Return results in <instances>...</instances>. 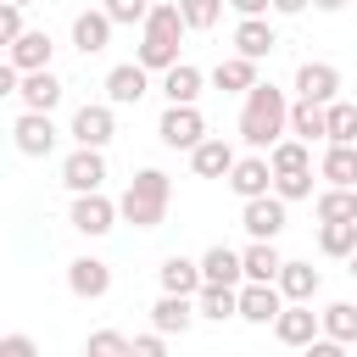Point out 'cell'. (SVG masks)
Segmentation results:
<instances>
[{"label":"cell","instance_id":"27","mask_svg":"<svg viewBox=\"0 0 357 357\" xmlns=\"http://www.w3.org/2000/svg\"><path fill=\"white\" fill-rule=\"evenodd\" d=\"M318 284H324V279H318L312 262H284V268H279V290H284V301H312Z\"/></svg>","mask_w":357,"mask_h":357},{"label":"cell","instance_id":"30","mask_svg":"<svg viewBox=\"0 0 357 357\" xmlns=\"http://www.w3.org/2000/svg\"><path fill=\"white\" fill-rule=\"evenodd\" d=\"M201 84H206V78H201V67H190V61H173V67L162 73V95H167V100H195Z\"/></svg>","mask_w":357,"mask_h":357},{"label":"cell","instance_id":"34","mask_svg":"<svg viewBox=\"0 0 357 357\" xmlns=\"http://www.w3.org/2000/svg\"><path fill=\"white\" fill-rule=\"evenodd\" d=\"M268 162H273V173H301V167H312V151H307V139H279L268 151Z\"/></svg>","mask_w":357,"mask_h":357},{"label":"cell","instance_id":"13","mask_svg":"<svg viewBox=\"0 0 357 357\" xmlns=\"http://www.w3.org/2000/svg\"><path fill=\"white\" fill-rule=\"evenodd\" d=\"M296 95L301 100H340V67H329V61H301L296 67Z\"/></svg>","mask_w":357,"mask_h":357},{"label":"cell","instance_id":"20","mask_svg":"<svg viewBox=\"0 0 357 357\" xmlns=\"http://www.w3.org/2000/svg\"><path fill=\"white\" fill-rule=\"evenodd\" d=\"M273 45H279V33H273L268 17H240V28H234V50L240 56L262 61V56H273Z\"/></svg>","mask_w":357,"mask_h":357},{"label":"cell","instance_id":"47","mask_svg":"<svg viewBox=\"0 0 357 357\" xmlns=\"http://www.w3.org/2000/svg\"><path fill=\"white\" fill-rule=\"evenodd\" d=\"M11 6H33V0H11Z\"/></svg>","mask_w":357,"mask_h":357},{"label":"cell","instance_id":"42","mask_svg":"<svg viewBox=\"0 0 357 357\" xmlns=\"http://www.w3.org/2000/svg\"><path fill=\"white\" fill-rule=\"evenodd\" d=\"M0 357H33V340L28 335H6L0 340Z\"/></svg>","mask_w":357,"mask_h":357},{"label":"cell","instance_id":"19","mask_svg":"<svg viewBox=\"0 0 357 357\" xmlns=\"http://www.w3.org/2000/svg\"><path fill=\"white\" fill-rule=\"evenodd\" d=\"M50 56H56V45H50V33H45V28H28L17 45H6V61H11V67H22V73L50 67Z\"/></svg>","mask_w":357,"mask_h":357},{"label":"cell","instance_id":"40","mask_svg":"<svg viewBox=\"0 0 357 357\" xmlns=\"http://www.w3.org/2000/svg\"><path fill=\"white\" fill-rule=\"evenodd\" d=\"M22 33H28V28H22V6L6 0V6H0V45H17Z\"/></svg>","mask_w":357,"mask_h":357},{"label":"cell","instance_id":"31","mask_svg":"<svg viewBox=\"0 0 357 357\" xmlns=\"http://www.w3.org/2000/svg\"><path fill=\"white\" fill-rule=\"evenodd\" d=\"M240 257H245V279H279V268H284V257H279L273 240H251Z\"/></svg>","mask_w":357,"mask_h":357},{"label":"cell","instance_id":"23","mask_svg":"<svg viewBox=\"0 0 357 357\" xmlns=\"http://www.w3.org/2000/svg\"><path fill=\"white\" fill-rule=\"evenodd\" d=\"M156 279H162V290H178V296H195L206 279H201V257H162V268H156Z\"/></svg>","mask_w":357,"mask_h":357},{"label":"cell","instance_id":"3","mask_svg":"<svg viewBox=\"0 0 357 357\" xmlns=\"http://www.w3.org/2000/svg\"><path fill=\"white\" fill-rule=\"evenodd\" d=\"M167 201H173V178L162 173V167H139L134 178H128V190H123V218L134 223V229H162V218H167Z\"/></svg>","mask_w":357,"mask_h":357},{"label":"cell","instance_id":"41","mask_svg":"<svg viewBox=\"0 0 357 357\" xmlns=\"http://www.w3.org/2000/svg\"><path fill=\"white\" fill-rule=\"evenodd\" d=\"M167 351V335L162 329H151V335H134V357H162Z\"/></svg>","mask_w":357,"mask_h":357},{"label":"cell","instance_id":"2","mask_svg":"<svg viewBox=\"0 0 357 357\" xmlns=\"http://www.w3.org/2000/svg\"><path fill=\"white\" fill-rule=\"evenodd\" d=\"M184 33H190V22H184L178 0L151 6V17L139 22V61H145L151 73H167V67L178 61V39H184Z\"/></svg>","mask_w":357,"mask_h":357},{"label":"cell","instance_id":"5","mask_svg":"<svg viewBox=\"0 0 357 357\" xmlns=\"http://www.w3.org/2000/svg\"><path fill=\"white\" fill-rule=\"evenodd\" d=\"M290 201L279 195V190H268V195H251L245 206H240V229L251 234V240H279L284 234V223H290V212H284Z\"/></svg>","mask_w":357,"mask_h":357},{"label":"cell","instance_id":"29","mask_svg":"<svg viewBox=\"0 0 357 357\" xmlns=\"http://www.w3.org/2000/svg\"><path fill=\"white\" fill-rule=\"evenodd\" d=\"M318 173H324L329 184H351V190H357V145H335V139H329Z\"/></svg>","mask_w":357,"mask_h":357},{"label":"cell","instance_id":"33","mask_svg":"<svg viewBox=\"0 0 357 357\" xmlns=\"http://www.w3.org/2000/svg\"><path fill=\"white\" fill-rule=\"evenodd\" d=\"M324 335H335L340 346H357V307L351 301H329L324 307Z\"/></svg>","mask_w":357,"mask_h":357},{"label":"cell","instance_id":"8","mask_svg":"<svg viewBox=\"0 0 357 357\" xmlns=\"http://www.w3.org/2000/svg\"><path fill=\"white\" fill-rule=\"evenodd\" d=\"M11 139H17V151H22V156H50L61 134H56L50 112H33V106H22V117L11 123Z\"/></svg>","mask_w":357,"mask_h":357},{"label":"cell","instance_id":"44","mask_svg":"<svg viewBox=\"0 0 357 357\" xmlns=\"http://www.w3.org/2000/svg\"><path fill=\"white\" fill-rule=\"evenodd\" d=\"M307 6H312V0H273V11H279V17H296V11H307Z\"/></svg>","mask_w":357,"mask_h":357},{"label":"cell","instance_id":"22","mask_svg":"<svg viewBox=\"0 0 357 357\" xmlns=\"http://www.w3.org/2000/svg\"><path fill=\"white\" fill-rule=\"evenodd\" d=\"M290 134L307 139V145H312V139H329V106L296 95V100H290Z\"/></svg>","mask_w":357,"mask_h":357},{"label":"cell","instance_id":"39","mask_svg":"<svg viewBox=\"0 0 357 357\" xmlns=\"http://www.w3.org/2000/svg\"><path fill=\"white\" fill-rule=\"evenodd\" d=\"M106 11H112V22H145L151 17V0H106Z\"/></svg>","mask_w":357,"mask_h":357},{"label":"cell","instance_id":"7","mask_svg":"<svg viewBox=\"0 0 357 357\" xmlns=\"http://www.w3.org/2000/svg\"><path fill=\"white\" fill-rule=\"evenodd\" d=\"M318 329H324V312H312V301H284V312L273 318V335H279V346H312L318 340Z\"/></svg>","mask_w":357,"mask_h":357},{"label":"cell","instance_id":"21","mask_svg":"<svg viewBox=\"0 0 357 357\" xmlns=\"http://www.w3.org/2000/svg\"><path fill=\"white\" fill-rule=\"evenodd\" d=\"M17 100H22V106H33V112H56V106H61V78H56L50 67H39V73H22V89H17Z\"/></svg>","mask_w":357,"mask_h":357},{"label":"cell","instance_id":"28","mask_svg":"<svg viewBox=\"0 0 357 357\" xmlns=\"http://www.w3.org/2000/svg\"><path fill=\"white\" fill-rule=\"evenodd\" d=\"M318 223H340V218H357V190L351 184H329L318 201H312Z\"/></svg>","mask_w":357,"mask_h":357},{"label":"cell","instance_id":"26","mask_svg":"<svg viewBox=\"0 0 357 357\" xmlns=\"http://www.w3.org/2000/svg\"><path fill=\"white\" fill-rule=\"evenodd\" d=\"M201 279H206V284H240V279H245V257L229 251V245H212V251L201 257Z\"/></svg>","mask_w":357,"mask_h":357},{"label":"cell","instance_id":"18","mask_svg":"<svg viewBox=\"0 0 357 357\" xmlns=\"http://www.w3.org/2000/svg\"><path fill=\"white\" fill-rule=\"evenodd\" d=\"M195 318H201V312H195V296H178V290H162V301L151 307V324H156L162 335H184Z\"/></svg>","mask_w":357,"mask_h":357},{"label":"cell","instance_id":"15","mask_svg":"<svg viewBox=\"0 0 357 357\" xmlns=\"http://www.w3.org/2000/svg\"><path fill=\"white\" fill-rule=\"evenodd\" d=\"M112 11L100 6V11H78L73 17V50H84V56H100L106 45H112Z\"/></svg>","mask_w":357,"mask_h":357},{"label":"cell","instance_id":"9","mask_svg":"<svg viewBox=\"0 0 357 357\" xmlns=\"http://www.w3.org/2000/svg\"><path fill=\"white\" fill-rule=\"evenodd\" d=\"M61 184H67L73 195L100 190V184H106V151H100V145H78V151L61 162Z\"/></svg>","mask_w":357,"mask_h":357},{"label":"cell","instance_id":"38","mask_svg":"<svg viewBox=\"0 0 357 357\" xmlns=\"http://www.w3.org/2000/svg\"><path fill=\"white\" fill-rule=\"evenodd\" d=\"M273 190H279L284 201H307V195H312V167H301V173H273Z\"/></svg>","mask_w":357,"mask_h":357},{"label":"cell","instance_id":"32","mask_svg":"<svg viewBox=\"0 0 357 357\" xmlns=\"http://www.w3.org/2000/svg\"><path fill=\"white\" fill-rule=\"evenodd\" d=\"M318 251H324V257H351V251H357V218L318 223Z\"/></svg>","mask_w":357,"mask_h":357},{"label":"cell","instance_id":"17","mask_svg":"<svg viewBox=\"0 0 357 357\" xmlns=\"http://www.w3.org/2000/svg\"><path fill=\"white\" fill-rule=\"evenodd\" d=\"M240 156H234V145L223 139V134H206L195 151H190V167H195V178H229V167H234Z\"/></svg>","mask_w":357,"mask_h":357},{"label":"cell","instance_id":"45","mask_svg":"<svg viewBox=\"0 0 357 357\" xmlns=\"http://www.w3.org/2000/svg\"><path fill=\"white\" fill-rule=\"evenodd\" d=\"M312 6H318V11H346L351 0H312Z\"/></svg>","mask_w":357,"mask_h":357},{"label":"cell","instance_id":"25","mask_svg":"<svg viewBox=\"0 0 357 357\" xmlns=\"http://www.w3.org/2000/svg\"><path fill=\"white\" fill-rule=\"evenodd\" d=\"M212 84H218V89H223V95H245V89H251V84H257V61H251V56H240V50H234V56H223V61H218V67H212Z\"/></svg>","mask_w":357,"mask_h":357},{"label":"cell","instance_id":"1","mask_svg":"<svg viewBox=\"0 0 357 357\" xmlns=\"http://www.w3.org/2000/svg\"><path fill=\"white\" fill-rule=\"evenodd\" d=\"M284 134H290V100H284V89L257 78L245 89V106H240V139L251 151H273Z\"/></svg>","mask_w":357,"mask_h":357},{"label":"cell","instance_id":"37","mask_svg":"<svg viewBox=\"0 0 357 357\" xmlns=\"http://www.w3.org/2000/svg\"><path fill=\"white\" fill-rule=\"evenodd\" d=\"M84 351H89V357H117V351H134V340L117 335V329H95V335L84 340Z\"/></svg>","mask_w":357,"mask_h":357},{"label":"cell","instance_id":"24","mask_svg":"<svg viewBox=\"0 0 357 357\" xmlns=\"http://www.w3.org/2000/svg\"><path fill=\"white\" fill-rule=\"evenodd\" d=\"M195 312H201L206 324L240 318V290H234V284H201V290H195Z\"/></svg>","mask_w":357,"mask_h":357},{"label":"cell","instance_id":"11","mask_svg":"<svg viewBox=\"0 0 357 357\" xmlns=\"http://www.w3.org/2000/svg\"><path fill=\"white\" fill-rule=\"evenodd\" d=\"M145 95H151V67H145L139 56L106 73V100H112V106H139Z\"/></svg>","mask_w":357,"mask_h":357},{"label":"cell","instance_id":"16","mask_svg":"<svg viewBox=\"0 0 357 357\" xmlns=\"http://www.w3.org/2000/svg\"><path fill=\"white\" fill-rule=\"evenodd\" d=\"M78 145H112V134H117V117H112V106H78L73 112V128H67Z\"/></svg>","mask_w":357,"mask_h":357},{"label":"cell","instance_id":"6","mask_svg":"<svg viewBox=\"0 0 357 357\" xmlns=\"http://www.w3.org/2000/svg\"><path fill=\"white\" fill-rule=\"evenodd\" d=\"M123 218V206L117 201H106L100 190H84V195H73V212H67V223L78 229V234H89V240H100V234H112V223Z\"/></svg>","mask_w":357,"mask_h":357},{"label":"cell","instance_id":"4","mask_svg":"<svg viewBox=\"0 0 357 357\" xmlns=\"http://www.w3.org/2000/svg\"><path fill=\"white\" fill-rule=\"evenodd\" d=\"M156 139H162L167 151H195V145L206 139V117L195 112V100H167V112H162V123H156Z\"/></svg>","mask_w":357,"mask_h":357},{"label":"cell","instance_id":"35","mask_svg":"<svg viewBox=\"0 0 357 357\" xmlns=\"http://www.w3.org/2000/svg\"><path fill=\"white\" fill-rule=\"evenodd\" d=\"M329 139L335 145H357V106L351 100H329Z\"/></svg>","mask_w":357,"mask_h":357},{"label":"cell","instance_id":"12","mask_svg":"<svg viewBox=\"0 0 357 357\" xmlns=\"http://www.w3.org/2000/svg\"><path fill=\"white\" fill-rule=\"evenodd\" d=\"M67 290H73L78 301H100V296L112 290V268H106L100 257H73V262H67Z\"/></svg>","mask_w":357,"mask_h":357},{"label":"cell","instance_id":"14","mask_svg":"<svg viewBox=\"0 0 357 357\" xmlns=\"http://www.w3.org/2000/svg\"><path fill=\"white\" fill-rule=\"evenodd\" d=\"M240 201H251V195H268L273 190V162L268 156H240L234 167H229V178H223Z\"/></svg>","mask_w":357,"mask_h":357},{"label":"cell","instance_id":"43","mask_svg":"<svg viewBox=\"0 0 357 357\" xmlns=\"http://www.w3.org/2000/svg\"><path fill=\"white\" fill-rule=\"evenodd\" d=\"M229 6H234L240 17H268V11H273V0H229Z\"/></svg>","mask_w":357,"mask_h":357},{"label":"cell","instance_id":"36","mask_svg":"<svg viewBox=\"0 0 357 357\" xmlns=\"http://www.w3.org/2000/svg\"><path fill=\"white\" fill-rule=\"evenodd\" d=\"M223 6H229V0H178V11H184V22H190L195 33H206V28H218V17H223Z\"/></svg>","mask_w":357,"mask_h":357},{"label":"cell","instance_id":"10","mask_svg":"<svg viewBox=\"0 0 357 357\" xmlns=\"http://www.w3.org/2000/svg\"><path fill=\"white\" fill-rule=\"evenodd\" d=\"M279 312H284L279 279H245V284H240V318H245V324H273Z\"/></svg>","mask_w":357,"mask_h":357},{"label":"cell","instance_id":"46","mask_svg":"<svg viewBox=\"0 0 357 357\" xmlns=\"http://www.w3.org/2000/svg\"><path fill=\"white\" fill-rule=\"evenodd\" d=\"M346 262H351V268H346V273H351V279H357V251H351V257H346Z\"/></svg>","mask_w":357,"mask_h":357}]
</instances>
